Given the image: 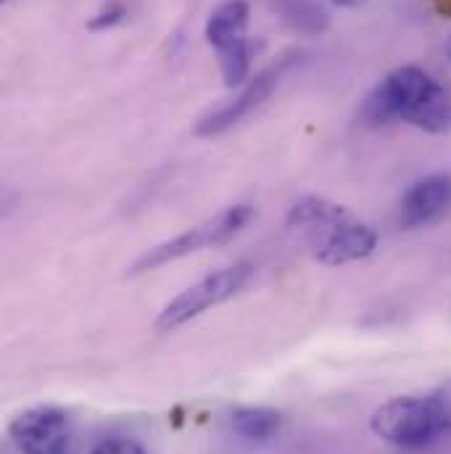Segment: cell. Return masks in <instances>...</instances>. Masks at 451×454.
Returning a JSON list of instances; mask_svg holds the SVG:
<instances>
[{
  "label": "cell",
  "instance_id": "6da1fadb",
  "mask_svg": "<svg viewBox=\"0 0 451 454\" xmlns=\"http://www.w3.org/2000/svg\"><path fill=\"white\" fill-rule=\"evenodd\" d=\"M359 119L369 127L407 121L431 135H451V96L420 67L393 69L364 101Z\"/></svg>",
  "mask_w": 451,
  "mask_h": 454
},
{
  "label": "cell",
  "instance_id": "7a4b0ae2",
  "mask_svg": "<svg viewBox=\"0 0 451 454\" xmlns=\"http://www.w3.org/2000/svg\"><path fill=\"white\" fill-rule=\"evenodd\" d=\"M369 428L399 450H423L451 436V378L425 394L396 396L380 404Z\"/></svg>",
  "mask_w": 451,
  "mask_h": 454
},
{
  "label": "cell",
  "instance_id": "3957f363",
  "mask_svg": "<svg viewBox=\"0 0 451 454\" xmlns=\"http://www.w3.org/2000/svg\"><path fill=\"white\" fill-rule=\"evenodd\" d=\"M253 220V207L248 204H235V207H227L222 212H217L214 217H209L206 223H198L196 227L148 248L145 254H140L129 272L127 275H143V272H153V270H161L167 267L169 262H177V259H185L191 254H198L204 248H214V246H222L227 240H232L243 227Z\"/></svg>",
  "mask_w": 451,
  "mask_h": 454
},
{
  "label": "cell",
  "instance_id": "277c9868",
  "mask_svg": "<svg viewBox=\"0 0 451 454\" xmlns=\"http://www.w3.org/2000/svg\"><path fill=\"white\" fill-rule=\"evenodd\" d=\"M251 278H253V264H248V262H237L232 267L217 270V272L201 278L198 283H193L183 294H177L159 312L153 328L159 333H172V331L193 323L204 312H209V309H214V307L229 301L232 296H237L248 286Z\"/></svg>",
  "mask_w": 451,
  "mask_h": 454
},
{
  "label": "cell",
  "instance_id": "5b68a950",
  "mask_svg": "<svg viewBox=\"0 0 451 454\" xmlns=\"http://www.w3.org/2000/svg\"><path fill=\"white\" fill-rule=\"evenodd\" d=\"M251 3L222 0L206 21V43L217 51L220 72L227 88H237L251 80V59L256 45L248 37Z\"/></svg>",
  "mask_w": 451,
  "mask_h": 454
},
{
  "label": "cell",
  "instance_id": "8992f818",
  "mask_svg": "<svg viewBox=\"0 0 451 454\" xmlns=\"http://www.w3.org/2000/svg\"><path fill=\"white\" fill-rule=\"evenodd\" d=\"M299 59H301V53H285V56H280L264 72H259L256 77H251L232 101H227L222 106H217V109H212L209 114H204L196 121L193 135L196 137H217V135H225L227 129H232L235 124H240L243 119H248L259 106H264V101L277 90V85L283 82V77L293 69V64Z\"/></svg>",
  "mask_w": 451,
  "mask_h": 454
},
{
  "label": "cell",
  "instance_id": "52a82bcc",
  "mask_svg": "<svg viewBox=\"0 0 451 454\" xmlns=\"http://www.w3.org/2000/svg\"><path fill=\"white\" fill-rule=\"evenodd\" d=\"M72 412L56 404L29 407L8 423V439L21 454H64L72 439Z\"/></svg>",
  "mask_w": 451,
  "mask_h": 454
},
{
  "label": "cell",
  "instance_id": "ba28073f",
  "mask_svg": "<svg viewBox=\"0 0 451 454\" xmlns=\"http://www.w3.org/2000/svg\"><path fill=\"white\" fill-rule=\"evenodd\" d=\"M451 212V175L436 172L417 180L399 204V227L423 230L441 223Z\"/></svg>",
  "mask_w": 451,
  "mask_h": 454
},
{
  "label": "cell",
  "instance_id": "9c48e42d",
  "mask_svg": "<svg viewBox=\"0 0 451 454\" xmlns=\"http://www.w3.org/2000/svg\"><path fill=\"white\" fill-rule=\"evenodd\" d=\"M375 248H377V232L348 215L338 223L328 225L323 243H317V262L328 267H340L348 262L367 259Z\"/></svg>",
  "mask_w": 451,
  "mask_h": 454
},
{
  "label": "cell",
  "instance_id": "30bf717a",
  "mask_svg": "<svg viewBox=\"0 0 451 454\" xmlns=\"http://www.w3.org/2000/svg\"><path fill=\"white\" fill-rule=\"evenodd\" d=\"M269 8L301 35H323L330 27V13L315 0H269Z\"/></svg>",
  "mask_w": 451,
  "mask_h": 454
},
{
  "label": "cell",
  "instance_id": "8fae6325",
  "mask_svg": "<svg viewBox=\"0 0 451 454\" xmlns=\"http://www.w3.org/2000/svg\"><path fill=\"white\" fill-rule=\"evenodd\" d=\"M232 431L248 442H267L272 439L280 426H283V415L272 407H237L229 418Z\"/></svg>",
  "mask_w": 451,
  "mask_h": 454
},
{
  "label": "cell",
  "instance_id": "7c38bea8",
  "mask_svg": "<svg viewBox=\"0 0 451 454\" xmlns=\"http://www.w3.org/2000/svg\"><path fill=\"white\" fill-rule=\"evenodd\" d=\"M343 217H348V212L340 204H333L320 196H304L288 209L285 220L291 227H328Z\"/></svg>",
  "mask_w": 451,
  "mask_h": 454
},
{
  "label": "cell",
  "instance_id": "4fadbf2b",
  "mask_svg": "<svg viewBox=\"0 0 451 454\" xmlns=\"http://www.w3.org/2000/svg\"><path fill=\"white\" fill-rule=\"evenodd\" d=\"M90 454H148V450L135 439L113 436V439H104L101 444H96Z\"/></svg>",
  "mask_w": 451,
  "mask_h": 454
},
{
  "label": "cell",
  "instance_id": "5bb4252c",
  "mask_svg": "<svg viewBox=\"0 0 451 454\" xmlns=\"http://www.w3.org/2000/svg\"><path fill=\"white\" fill-rule=\"evenodd\" d=\"M124 16H127V8H124L121 3H112V5H106L104 11H98V13L88 21V29H90V32L112 29V27H116V24H121V21H124Z\"/></svg>",
  "mask_w": 451,
  "mask_h": 454
},
{
  "label": "cell",
  "instance_id": "9a60e30c",
  "mask_svg": "<svg viewBox=\"0 0 451 454\" xmlns=\"http://www.w3.org/2000/svg\"><path fill=\"white\" fill-rule=\"evenodd\" d=\"M433 5H436V11L441 13V16H451V0H433Z\"/></svg>",
  "mask_w": 451,
  "mask_h": 454
},
{
  "label": "cell",
  "instance_id": "2e32d148",
  "mask_svg": "<svg viewBox=\"0 0 451 454\" xmlns=\"http://www.w3.org/2000/svg\"><path fill=\"white\" fill-rule=\"evenodd\" d=\"M330 3H336L340 8H359V5H364L367 0H330Z\"/></svg>",
  "mask_w": 451,
  "mask_h": 454
},
{
  "label": "cell",
  "instance_id": "e0dca14e",
  "mask_svg": "<svg viewBox=\"0 0 451 454\" xmlns=\"http://www.w3.org/2000/svg\"><path fill=\"white\" fill-rule=\"evenodd\" d=\"M447 53H449V59H451V40H449V45H447Z\"/></svg>",
  "mask_w": 451,
  "mask_h": 454
}]
</instances>
